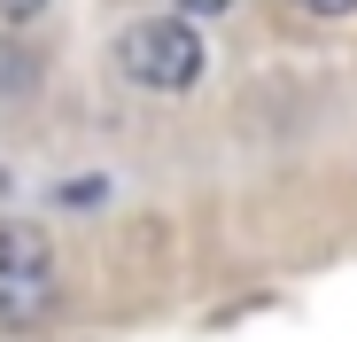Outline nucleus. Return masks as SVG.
I'll use <instances>...</instances> for the list:
<instances>
[{
    "label": "nucleus",
    "instance_id": "1",
    "mask_svg": "<svg viewBox=\"0 0 357 342\" xmlns=\"http://www.w3.org/2000/svg\"><path fill=\"white\" fill-rule=\"evenodd\" d=\"M116 63H125V78L148 86V94H187L202 78V31L187 16H140L116 39Z\"/></svg>",
    "mask_w": 357,
    "mask_h": 342
},
{
    "label": "nucleus",
    "instance_id": "2",
    "mask_svg": "<svg viewBox=\"0 0 357 342\" xmlns=\"http://www.w3.org/2000/svg\"><path fill=\"white\" fill-rule=\"evenodd\" d=\"M54 304V241L24 218H0V327H31Z\"/></svg>",
    "mask_w": 357,
    "mask_h": 342
},
{
    "label": "nucleus",
    "instance_id": "3",
    "mask_svg": "<svg viewBox=\"0 0 357 342\" xmlns=\"http://www.w3.org/2000/svg\"><path fill=\"white\" fill-rule=\"evenodd\" d=\"M303 16H319V24H342V16H357V0H295Z\"/></svg>",
    "mask_w": 357,
    "mask_h": 342
},
{
    "label": "nucleus",
    "instance_id": "4",
    "mask_svg": "<svg viewBox=\"0 0 357 342\" xmlns=\"http://www.w3.org/2000/svg\"><path fill=\"white\" fill-rule=\"evenodd\" d=\"M47 0H0V24H24V16H39Z\"/></svg>",
    "mask_w": 357,
    "mask_h": 342
},
{
    "label": "nucleus",
    "instance_id": "5",
    "mask_svg": "<svg viewBox=\"0 0 357 342\" xmlns=\"http://www.w3.org/2000/svg\"><path fill=\"white\" fill-rule=\"evenodd\" d=\"M233 0H178V16H225Z\"/></svg>",
    "mask_w": 357,
    "mask_h": 342
}]
</instances>
